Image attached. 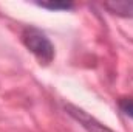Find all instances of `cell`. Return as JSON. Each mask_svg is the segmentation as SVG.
Masks as SVG:
<instances>
[{
    "label": "cell",
    "mask_w": 133,
    "mask_h": 132,
    "mask_svg": "<svg viewBox=\"0 0 133 132\" xmlns=\"http://www.w3.org/2000/svg\"><path fill=\"white\" fill-rule=\"evenodd\" d=\"M102 6L115 16L119 17H125V19H133V2L130 0H124V2H105L102 3Z\"/></svg>",
    "instance_id": "obj_3"
},
{
    "label": "cell",
    "mask_w": 133,
    "mask_h": 132,
    "mask_svg": "<svg viewBox=\"0 0 133 132\" xmlns=\"http://www.w3.org/2000/svg\"><path fill=\"white\" fill-rule=\"evenodd\" d=\"M37 5L50 11H70L74 8V3L71 2H37Z\"/></svg>",
    "instance_id": "obj_4"
},
{
    "label": "cell",
    "mask_w": 133,
    "mask_h": 132,
    "mask_svg": "<svg viewBox=\"0 0 133 132\" xmlns=\"http://www.w3.org/2000/svg\"><path fill=\"white\" fill-rule=\"evenodd\" d=\"M20 37H22V42L26 47V50H30L33 53L40 64L48 65L50 62H53L54 55H56L54 45L43 31H40L36 27H25L22 30Z\"/></svg>",
    "instance_id": "obj_1"
},
{
    "label": "cell",
    "mask_w": 133,
    "mask_h": 132,
    "mask_svg": "<svg viewBox=\"0 0 133 132\" xmlns=\"http://www.w3.org/2000/svg\"><path fill=\"white\" fill-rule=\"evenodd\" d=\"M65 112L74 120L77 121L87 132H115L111 131L110 128H107L105 124H102L99 120H96L93 115L87 113L84 109L77 107V106H73V104H65L64 106Z\"/></svg>",
    "instance_id": "obj_2"
},
{
    "label": "cell",
    "mask_w": 133,
    "mask_h": 132,
    "mask_svg": "<svg viewBox=\"0 0 133 132\" xmlns=\"http://www.w3.org/2000/svg\"><path fill=\"white\" fill-rule=\"evenodd\" d=\"M118 107H119V110H121L124 115L130 117V118L133 120V97L119 98V101H118Z\"/></svg>",
    "instance_id": "obj_5"
}]
</instances>
